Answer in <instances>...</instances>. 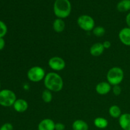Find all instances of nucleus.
<instances>
[{"label": "nucleus", "mask_w": 130, "mask_h": 130, "mask_svg": "<svg viewBox=\"0 0 130 130\" xmlns=\"http://www.w3.org/2000/svg\"><path fill=\"white\" fill-rule=\"evenodd\" d=\"M8 27L4 22L0 20V38H4L7 34Z\"/></svg>", "instance_id": "nucleus-21"}, {"label": "nucleus", "mask_w": 130, "mask_h": 130, "mask_svg": "<svg viewBox=\"0 0 130 130\" xmlns=\"http://www.w3.org/2000/svg\"><path fill=\"white\" fill-rule=\"evenodd\" d=\"M13 107L14 110L16 112L19 113H23L28 109L29 104H28L27 102L24 99H17Z\"/></svg>", "instance_id": "nucleus-11"}, {"label": "nucleus", "mask_w": 130, "mask_h": 130, "mask_svg": "<svg viewBox=\"0 0 130 130\" xmlns=\"http://www.w3.org/2000/svg\"><path fill=\"white\" fill-rule=\"evenodd\" d=\"M77 24L82 30L89 32L93 30L95 25V20L88 15H82L77 18Z\"/></svg>", "instance_id": "nucleus-6"}, {"label": "nucleus", "mask_w": 130, "mask_h": 130, "mask_svg": "<svg viewBox=\"0 0 130 130\" xmlns=\"http://www.w3.org/2000/svg\"><path fill=\"white\" fill-rule=\"evenodd\" d=\"M48 66L51 69L55 71H60L65 69L66 66V61L62 57L55 56L50 58L48 62Z\"/></svg>", "instance_id": "nucleus-7"}, {"label": "nucleus", "mask_w": 130, "mask_h": 130, "mask_svg": "<svg viewBox=\"0 0 130 130\" xmlns=\"http://www.w3.org/2000/svg\"><path fill=\"white\" fill-rule=\"evenodd\" d=\"M116 8L119 12H127L130 10V0H121L118 3Z\"/></svg>", "instance_id": "nucleus-16"}, {"label": "nucleus", "mask_w": 130, "mask_h": 130, "mask_svg": "<svg viewBox=\"0 0 130 130\" xmlns=\"http://www.w3.org/2000/svg\"><path fill=\"white\" fill-rule=\"evenodd\" d=\"M94 125L99 129H105L108 126L109 122L107 119L102 117H98L94 119Z\"/></svg>", "instance_id": "nucleus-17"}, {"label": "nucleus", "mask_w": 130, "mask_h": 130, "mask_svg": "<svg viewBox=\"0 0 130 130\" xmlns=\"http://www.w3.org/2000/svg\"><path fill=\"white\" fill-rule=\"evenodd\" d=\"M41 98L42 100L44 103H46V104L50 103L52 101V99H53L52 92L50 90H47V89H45L42 92Z\"/></svg>", "instance_id": "nucleus-19"}, {"label": "nucleus", "mask_w": 130, "mask_h": 130, "mask_svg": "<svg viewBox=\"0 0 130 130\" xmlns=\"http://www.w3.org/2000/svg\"><path fill=\"white\" fill-rule=\"evenodd\" d=\"M17 100L15 93L11 90L4 89L0 91V105L5 107L13 106Z\"/></svg>", "instance_id": "nucleus-4"}, {"label": "nucleus", "mask_w": 130, "mask_h": 130, "mask_svg": "<svg viewBox=\"0 0 130 130\" xmlns=\"http://www.w3.org/2000/svg\"><path fill=\"white\" fill-rule=\"evenodd\" d=\"M118 37L120 41L124 45L130 46V28L124 27L119 31Z\"/></svg>", "instance_id": "nucleus-8"}, {"label": "nucleus", "mask_w": 130, "mask_h": 130, "mask_svg": "<svg viewBox=\"0 0 130 130\" xmlns=\"http://www.w3.org/2000/svg\"><path fill=\"white\" fill-rule=\"evenodd\" d=\"M5 46V41L3 38H0V51L3 50Z\"/></svg>", "instance_id": "nucleus-26"}, {"label": "nucleus", "mask_w": 130, "mask_h": 130, "mask_svg": "<svg viewBox=\"0 0 130 130\" xmlns=\"http://www.w3.org/2000/svg\"><path fill=\"white\" fill-rule=\"evenodd\" d=\"M109 114L112 118L115 119H119V117L121 116V109L118 105H113L109 107Z\"/></svg>", "instance_id": "nucleus-18"}, {"label": "nucleus", "mask_w": 130, "mask_h": 130, "mask_svg": "<svg viewBox=\"0 0 130 130\" xmlns=\"http://www.w3.org/2000/svg\"><path fill=\"white\" fill-rule=\"evenodd\" d=\"M46 74L45 71L43 67L36 66L28 70L27 76L28 79L31 82L38 83L44 80Z\"/></svg>", "instance_id": "nucleus-5"}, {"label": "nucleus", "mask_w": 130, "mask_h": 130, "mask_svg": "<svg viewBox=\"0 0 130 130\" xmlns=\"http://www.w3.org/2000/svg\"><path fill=\"white\" fill-rule=\"evenodd\" d=\"M104 48L103 43H96L93 44L90 49V53L93 57H99L104 53Z\"/></svg>", "instance_id": "nucleus-13"}, {"label": "nucleus", "mask_w": 130, "mask_h": 130, "mask_svg": "<svg viewBox=\"0 0 130 130\" xmlns=\"http://www.w3.org/2000/svg\"><path fill=\"white\" fill-rule=\"evenodd\" d=\"M124 73L123 70L119 67H114L108 71L107 74V82L111 86L119 85L124 79Z\"/></svg>", "instance_id": "nucleus-3"}, {"label": "nucleus", "mask_w": 130, "mask_h": 130, "mask_svg": "<svg viewBox=\"0 0 130 130\" xmlns=\"http://www.w3.org/2000/svg\"><path fill=\"white\" fill-rule=\"evenodd\" d=\"M103 45L105 49H109L111 47V43L109 41H105L103 43Z\"/></svg>", "instance_id": "nucleus-25"}, {"label": "nucleus", "mask_w": 130, "mask_h": 130, "mask_svg": "<svg viewBox=\"0 0 130 130\" xmlns=\"http://www.w3.org/2000/svg\"><path fill=\"white\" fill-rule=\"evenodd\" d=\"M0 91H1V83H0Z\"/></svg>", "instance_id": "nucleus-28"}, {"label": "nucleus", "mask_w": 130, "mask_h": 130, "mask_svg": "<svg viewBox=\"0 0 130 130\" xmlns=\"http://www.w3.org/2000/svg\"><path fill=\"white\" fill-rule=\"evenodd\" d=\"M73 130H88L89 126L88 123L82 119H77L74 121L72 124Z\"/></svg>", "instance_id": "nucleus-15"}, {"label": "nucleus", "mask_w": 130, "mask_h": 130, "mask_svg": "<svg viewBox=\"0 0 130 130\" xmlns=\"http://www.w3.org/2000/svg\"><path fill=\"white\" fill-rule=\"evenodd\" d=\"M112 91L113 93L116 96H119L122 92V89L119 85H115L113 86L112 88Z\"/></svg>", "instance_id": "nucleus-22"}, {"label": "nucleus", "mask_w": 130, "mask_h": 130, "mask_svg": "<svg viewBox=\"0 0 130 130\" xmlns=\"http://www.w3.org/2000/svg\"><path fill=\"white\" fill-rule=\"evenodd\" d=\"M43 81L46 89L52 92H59L63 89V79L57 72H50L47 73Z\"/></svg>", "instance_id": "nucleus-1"}, {"label": "nucleus", "mask_w": 130, "mask_h": 130, "mask_svg": "<svg viewBox=\"0 0 130 130\" xmlns=\"http://www.w3.org/2000/svg\"><path fill=\"white\" fill-rule=\"evenodd\" d=\"M126 23L128 25V27L130 28V12L128 13L126 17Z\"/></svg>", "instance_id": "nucleus-27"}, {"label": "nucleus", "mask_w": 130, "mask_h": 130, "mask_svg": "<svg viewBox=\"0 0 130 130\" xmlns=\"http://www.w3.org/2000/svg\"><path fill=\"white\" fill-rule=\"evenodd\" d=\"M53 29L57 33L62 32L66 29V23L62 19L57 18L53 22Z\"/></svg>", "instance_id": "nucleus-14"}, {"label": "nucleus", "mask_w": 130, "mask_h": 130, "mask_svg": "<svg viewBox=\"0 0 130 130\" xmlns=\"http://www.w3.org/2000/svg\"><path fill=\"white\" fill-rule=\"evenodd\" d=\"M0 130H13V126L11 123H6L0 127Z\"/></svg>", "instance_id": "nucleus-23"}, {"label": "nucleus", "mask_w": 130, "mask_h": 130, "mask_svg": "<svg viewBox=\"0 0 130 130\" xmlns=\"http://www.w3.org/2000/svg\"><path fill=\"white\" fill-rule=\"evenodd\" d=\"M93 34L97 37H102L105 34V29L102 26H96L93 29Z\"/></svg>", "instance_id": "nucleus-20"}, {"label": "nucleus", "mask_w": 130, "mask_h": 130, "mask_svg": "<svg viewBox=\"0 0 130 130\" xmlns=\"http://www.w3.org/2000/svg\"><path fill=\"white\" fill-rule=\"evenodd\" d=\"M66 126L62 123H55V130H65Z\"/></svg>", "instance_id": "nucleus-24"}, {"label": "nucleus", "mask_w": 130, "mask_h": 130, "mask_svg": "<svg viewBox=\"0 0 130 130\" xmlns=\"http://www.w3.org/2000/svg\"><path fill=\"white\" fill-rule=\"evenodd\" d=\"M53 9V13L57 18L64 19L71 15L72 5L69 0H55Z\"/></svg>", "instance_id": "nucleus-2"}, {"label": "nucleus", "mask_w": 130, "mask_h": 130, "mask_svg": "<svg viewBox=\"0 0 130 130\" xmlns=\"http://www.w3.org/2000/svg\"><path fill=\"white\" fill-rule=\"evenodd\" d=\"M119 124L123 130H130V114H122L119 118Z\"/></svg>", "instance_id": "nucleus-12"}, {"label": "nucleus", "mask_w": 130, "mask_h": 130, "mask_svg": "<svg viewBox=\"0 0 130 130\" xmlns=\"http://www.w3.org/2000/svg\"><path fill=\"white\" fill-rule=\"evenodd\" d=\"M111 85L107 81H102L98 83L95 87L96 92L100 95H107L111 91Z\"/></svg>", "instance_id": "nucleus-9"}, {"label": "nucleus", "mask_w": 130, "mask_h": 130, "mask_svg": "<svg viewBox=\"0 0 130 130\" xmlns=\"http://www.w3.org/2000/svg\"><path fill=\"white\" fill-rule=\"evenodd\" d=\"M38 130H55V123L52 119L46 118L39 122Z\"/></svg>", "instance_id": "nucleus-10"}]
</instances>
